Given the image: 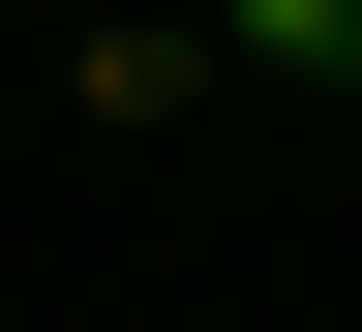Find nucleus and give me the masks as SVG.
Segmentation results:
<instances>
[{
    "label": "nucleus",
    "mask_w": 362,
    "mask_h": 332,
    "mask_svg": "<svg viewBox=\"0 0 362 332\" xmlns=\"http://www.w3.org/2000/svg\"><path fill=\"white\" fill-rule=\"evenodd\" d=\"M211 30H242V61H362V0H211Z\"/></svg>",
    "instance_id": "nucleus-1"
}]
</instances>
